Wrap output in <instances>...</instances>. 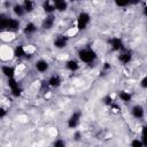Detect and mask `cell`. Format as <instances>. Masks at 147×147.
<instances>
[{
	"instance_id": "obj_1",
	"label": "cell",
	"mask_w": 147,
	"mask_h": 147,
	"mask_svg": "<svg viewBox=\"0 0 147 147\" xmlns=\"http://www.w3.org/2000/svg\"><path fill=\"white\" fill-rule=\"evenodd\" d=\"M78 59L80 62H83L85 64H92L96 61L98 54L92 47L83 46L78 49Z\"/></svg>"
},
{
	"instance_id": "obj_2",
	"label": "cell",
	"mask_w": 147,
	"mask_h": 147,
	"mask_svg": "<svg viewBox=\"0 0 147 147\" xmlns=\"http://www.w3.org/2000/svg\"><path fill=\"white\" fill-rule=\"evenodd\" d=\"M91 21H92L91 15H90L87 11L83 10V11H80V13L76 16V18H75V24H74V25L79 30V32H80V31H85V30L88 28V25L91 24Z\"/></svg>"
},
{
	"instance_id": "obj_3",
	"label": "cell",
	"mask_w": 147,
	"mask_h": 147,
	"mask_svg": "<svg viewBox=\"0 0 147 147\" xmlns=\"http://www.w3.org/2000/svg\"><path fill=\"white\" fill-rule=\"evenodd\" d=\"M15 59L14 56V48L9 46V44L0 45V61L2 62H10Z\"/></svg>"
},
{
	"instance_id": "obj_4",
	"label": "cell",
	"mask_w": 147,
	"mask_h": 147,
	"mask_svg": "<svg viewBox=\"0 0 147 147\" xmlns=\"http://www.w3.org/2000/svg\"><path fill=\"white\" fill-rule=\"evenodd\" d=\"M132 59H133V53H132L131 49L124 47L123 49H121V51L118 52L117 60H118V62L122 63L123 65H127L129 63H131Z\"/></svg>"
},
{
	"instance_id": "obj_5",
	"label": "cell",
	"mask_w": 147,
	"mask_h": 147,
	"mask_svg": "<svg viewBox=\"0 0 147 147\" xmlns=\"http://www.w3.org/2000/svg\"><path fill=\"white\" fill-rule=\"evenodd\" d=\"M56 23V17H55V14H45V16L41 18V22H40V26L42 30H52L54 28Z\"/></svg>"
},
{
	"instance_id": "obj_6",
	"label": "cell",
	"mask_w": 147,
	"mask_h": 147,
	"mask_svg": "<svg viewBox=\"0 0 147 147\" xmlns=\"http://www.w3.org/2000/svg\"><path fill=\"white\" fill-rule=\"evenodd\" d=\"M17 39V32L10 30H0V40L3 44H10Z\"/></svg>"
},
{
	"instance_id": "obj_7",
	"label": "cell",
	"mask_w": 147,
	"mask_h": 147,
	"mask_svg": "<svg viewBox=\"0 0 147 147\" xmlns=\"http://www.w3.org/2000/svg\"><path fill=\"white\" fill-rule=\"evenodd\" d=\"M62 83H63V78L59 74H52L46 80V84L48 85L49 88H57L62 85Z\"/></svg>"
},
{
	"instance_id": "obj_8",
	"label": "cell",
	"mask_w": 147,
	"mask_h": 147,
	"mask_svg": "<svg viewBox=\"0 0 147 147\" xmlns=\"http://www.w3.org/2000/svg\"><path fill=\"white\" fill-rule=\"evenodd\" d=\"M49 67H51L49 62L46 59H42V57L41 59H38L34 62V70L38 74H45V72H47L49 70Z\"/></svg>"
},
{
	"instance_id": "obj_9",
	"label": "cell",
	"mask_w": 147,
	"mask_h": 147,
	"mask_svg": "<svg viewBox=\"0 0 147 147\" xmlns=\"http://www.w3.org/2000/svg\"><path fill=\"white\" fill-rule=\"evenodd\" d=\"M82 119V111H74L71 116L67 119V125L69 129H76L80 124Z\"/></svg>"
},
{
	"instance_id": "obj_10",
	"label": "cell",
	"mask_w": 147,
	"mask_h": 147,
	"mask_svg": "<svg viewBox=\"0 0 147 147\" xmlns=\"http://www.w3.org/2000/svg\"><path fill=\"white\" fill-rule=\"evenodd\" d=\"M69 40H70V39H69L64 33H60L57 37H55V39H54V41H53V45H54V47L57 48V49H63V48L67 47Z\"/></svg>"
},
{
	"instance_id": "obj_11",
	"label": "cell",
	"mask_w": 147,
	"mask_h": 147,
	"mask_svg": "<svg viewBox=\"0 0 147 147\" xmlns=\"http://www.w3.org/2000/svg\"><path fill=\"white\" fill-rule=\"evenodd\" d=\"M38 25L33 22V21H29V22H26L25 23V25L23 26V33L26 36V37H32L34 33H37V31H38Z\"/></svg>"
},
{
	"instance_id": "obj_12",
	"label": "cell",
	"mask_w": 147,
	"mask_h": 147,
	"mask_svg": "<svg viewBox=\"0 0 147 147\" xmlns=\"http://www.w3.org/2000/svg\"><path fill=\"white\" fill-rule=\"evenodd\" d=\"M64 68H65L67 71L74 74V72H76L80 69V61L75 60V59H69L64 62Z\"/></svg>"
},
{
	"instance_id": "obj_13",
	"label": "cell",
	"mask_w": 147,
	"mask_h": 147,
	"mask_svg": "<svg viewBox=\"0 0 147 147\" xmlns=\"http://www.w3.org/2000/svg\"><path fill=\"white\" fill-rule=\"evenodd\" d=\"M130 113H131V116H132L134 119H142L144 116H145V109H144V107H142L140 103L134 105V106L131 108Z\"/></svg>"
},
{
	"instance_id": "obj_14",
	"label": "cell",
	"mask_w": 147,
	"mask_h": 147,
	"mask_svg": "<svg viewBox=\"0 0 147 147\" xmlns=\"http://www.w3.org/2000/svg\"><path fill=\"white\" fill-rule=\"evenodd\" d=\"M109 45H110L111 51H114V52H119L121 49H123V48L125 47L123 40H122L119 37H113V38L109 40Z\"/></svg>"
},
{
	"instance_id": "obj_15",
	"label": "cell",
	"mask_w": 147,
	"mask_h": 147,
	"mask_svg": "<svg viewBox=\"0 0 147 147\" xmlns=\"http://www.w3.org/2000/svg\"><path fill=\"white\" fill-rule=\"evenodd\" d=\"M22 6H23V8H24L26 15L34 13L36 9H37V5H36V1H34V0H23Z\"/></svg>"
},
{
	"instance_id": "obj_16",
	"label": "cell",
	"mask_w": 147,
	"mask_h": 147,
	"mask_svg": "<svg viewBox=\"0 0 147 147\" xmlns=\"http://www.w3.org/2000/svg\"><path fill=\"white\" fill-rule=\"evenodd\" d=\"M1 74L8 79L11 77H15V67L10 64H2L1 65Z\"/></svg>"
},
{
	"instance_id": "obj_17",
	"label": "cell",
	"mask_w": 147,
	"mask_h": 147,
	"mask_svg": "<svg viewBox=\"0 0 147 147\" xmlns=\"http://www.w3.org/2000/svg\"><path fill=\"white\" fill-rule=\"evenodd\" d=\"M53 2H54L55 11H59V13H64L69 7L68 0H53Z\"/></svg>"
},
{
	"instance_id": "obj_18",
	"label": "cell",
	"mask_w": 147,
	"mask_h": 147,
	"mask_svg": "<svg viewBox=\"0 0 147 147\" xmlns=\"http://www.w3.org/2000/svg\"><path fill=\"white\" fill-rule=\"evenodd\" d=\"M11 11H13V15L15 17H17V18H22V17H24L26 15V13H25L22 3H15L11 7Z\"/></svg>"
},
{
	"instance_id": "obj_19",
	"label": "cell",
	"mask_w": 147,
	"mask_h": 147,
	"mask_svg": "<svg viewBox=\"0 0 147 147\" xmlns=\"http://www.w3.org/2000/svg\"><path fill=\"white\" fill-rule=\"evenodd\" d=\"M118 99L123 103H130L132 101V94L129 91H121L118 93Z\"/></svg>"
},
{
	"instance_id": "obj_20",
	"label": "cell",
	"mask_w": 147,
	"mask_h": 147,
	"mask_svg": "<svg viewBox=\"0 0 147 147\" xmlns=\"http://www.w3.org/2000/svg\"><path fill=\"white\" fill-rule=\"evenodd\" d=\"M130 1H131V0H114L115 5H116L117 7H121V8H124V7L130 6Z\"/></svg>"
},
{
	"instance_id": "obj_21",
	"label": "cell",
	"mask_w": 147,
	"mask_h": 147,
	"mask_svg": "<svg viewBox=\"0 0 147 147\" xmlns=\"http://www.w3.org/2000/svg\"><path fill=\"white\" fill-rule=\"evenodd\" d=\"M131 146H133V147H142V146H145V144L142 142V140L140 138H133V140L131 141Z\"/></svg>"
},
{
	"instance_id": "obj_22",
	"label": "cell",
	"mask_w": 147,
	"mask_h": 147,
	"mask_svg": "<svg viewBox=\"0 0 147 147\" xmlns=\"http://www.w3.org/2000/svg\"><path fill=\"white\" fill-rule=\"evenodd\" d=\"M139 86H140L142 90H146V87H147V77H146L145 74H144L142 77L139 79Z\"/></svg>"
},
{
	"instance_id": "obj_23",
	"label": "cell",
	"mask_w": 147,
	"mask_h": 147,
	"mask_svg": "<svg viewBox=\"0 0 147 147\" xmlns=\"http://www.w3.org/2000/svg\"><path fill=\"white\" fill-rule=\"evenodd\" d=\"M7 115V109L5 107H0V119Z\"/></svg>"
},
{
	"instance_id": "obj_24",
	"label": "cell",
	"mask_w": 147,
	"mask_h": 147,
	"mask_svg": "<svg viewBox=\"0 0 147 147\" xmlns=\"http://www.w3.org/2000/svg\"><path fill=\"white\" fill-rule=\"evenodd\" d=\"M53 145L54 146H64L65 145V141L64 140H57V141H54Z\"/></svg>"
},
{
	"instance_id": "obj_25",
	"label": "cell",
	"mask_w": 147,
	"mask_h": 147,
	"mask_svg": "<svg viewBox=\"0 0 147 147\" xmlns=\"http://www.w3.org/2000/svg\"><path fill=\"white\" fill-rule=\"evenodd\" d=\"M3 16H5V15H3V14H2V13H1V11H0V21H1V20H2V17H3Z\"/></svg>"
},
{
	"instance_id": "obj_26",
	"label": "cell",
	"mask_w": 147,
	"mask_h": 147,
	"mask_svg": "<svg viewBox=\"0 0 147 147\" xmlns=\"http://www.w3.org/2000/svg\"><path fill=\"white\" fill-rule=\"evenodd\" d=\"M69 1H71V2H77V1H80V0H69Z\"/></svg>"
}]
</instances>
